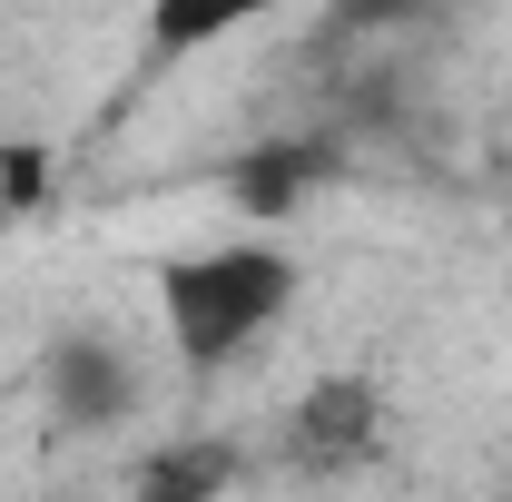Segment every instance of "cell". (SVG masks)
Wrapping results in <instances>:
<instances>
[{
  "label": "cell",
  "instance_id": "cell-1",
  "mask_svg": "<svg viewBox=\"0 0 512 502\" xmlns=\"http://www.w3.org/2000/svg\"><path fill=\"white\" fill-rule=\"evenodd\" d=\"M296 296V256L266 247V237H237V247H197L158 276V306H168V345L178 365L217 375L227 355H247L256 335L286 315Z\"/></svg>",
  "mask_w": 512,
  "mask_h": 502
},
{
  "label": "cell",
  "instance_id": "cell-2",
  "mask_svg": "<svg viewBox=\"0 0 512 502\" xmlns=\"http://www.w3.org/2000/svg\"><path fill=\"white\" fill-rule=\"evenodd\" d=\"M40 404H50L60 434H119L128 414H138V365L119 355V335L69 325L60 345L40 355Z\"/></svg>",
  "mask_w": 512,
  "mask_h": 502
},
{
  "label": "cell",
  "instance_id": "cell-3",
  "mask_svg": "<svg viewBox=\"0 0 512 502\" xmlns=\"http://www.w3.org/2000/svg\"><path fill=\"white\" fill-rule=\"evenodd\" d=\"M276 453H286L296 473H355V463H375L384 453V384L375 375H325L316 394L286 414Z\"/></svg>",
  "mask_w": 512,
  "mask_h": 502
},
{
  "label": "cell",
  "instance_id": "cell-4",
  "mask_svg": "<svg viewBox=\"0 0 512 502\" xmlns=\"http://www.w3.org/2000/svg\"><path fill=\"white\" fill-rule=\"evenodd\" d=\"M345 168V138H256L247 158L227 168V197L247 207V217H286L306 188H325Z\"/></svg>",
  "mask_w": 512,
  "mask_h": 502
},
{
  "label": "cell",
  "instance_id": "cell-5",
  "mask_svg": "<svg viewBox=\"0 0 512 502\" xmlns=\"http://www.w3.org/2000/svg\"><path fill=\"white\" fill-rule=\"evenodd\" d=\"M227 483H237V443H168V453H138L128 502H217Z\"/></svg>",
  "mask_w": 512,
  "mask_h": 502
},
{
  "label": "cell",
  "instance_id": "cell-6",
  "mask_svg": "<svg viewBox=\"0 0 512 502\" xmlns=\"http://www.w3.org/2000/svg\"><path fill=\"white\" fill-rule=\"evenodd\" d=\"M266 10H286V0H148V60H188V50L247 30Z\"/></svg>",
  "mask_w": 512,
  "mask_h": 502
},
{
  "label": "cell",
  "instance_id": "cell-7",
  "mask_svg": "<svg viewBox=\"0 0 512 502\" xmlns=\"http://www.w3.org/2000/svg\"><path fill=\"white\" fill-rule=\"evenodd\" d=\"M40 188H50V148H40V138L0 148V227H10V217H30V207H40Z\"/></svg>",
  "mask_w": 512,
  "mask_h": 502
}]
</instances>
